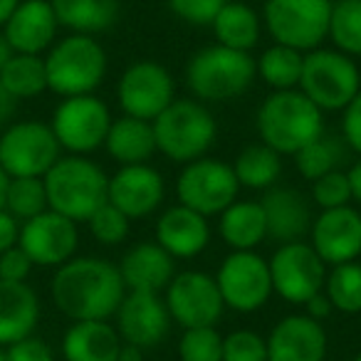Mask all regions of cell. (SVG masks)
I'll return each instance as SVG.
<instances>
[{
  "mask_svg": "<svg viewBox=\"0 0 361 361\" xmlns=\"http://www.w3.org/2000/svg\"><path fill=\"white\" fill-rule=\"evenodd\" d=\"M267 223V238L277 245L297 243L312 231V206L305 193L290 186H272L260 201Z\"/></svg>",
  "mask_w": 361,
  "mask_h": 361,
  "instance_id": "obj_23",
  "label": "cell"
},
{
  "mask_svg": "<svg viewBox=\"0 0 361 361\" xmlns=\"http://www.w3.org/2000/svg\"><path fill=\"white\" fill-rule=\"evenodd\" d=\"M329 3H339V0H329Z\"/></svg>",
  "mask_w": 361,
  "mask_h": 361,
  "instance_id": "obj_56",
  "label": "cell"
},
{
  "mask_svg": "<svg viewBox=\"0 0 361 361\" xmlns=\"http://www.w3.org/2000/svg\"><path fill=\"white\" fill-rule=\"evenodd\" d=\"M116 361H144V349L136 344H121V351H119V359Z\"/></svg>",
  "mask_w": 361,
  "mask_h": 361,
  "instance_id": "obj_50",
  "label": "cell"
},
{
  "mask_svg": "<svg viewBox=\"0 0 361 361\" xmlns=\"http://www.w3.org/2000/svg\"><path fill=\"white\" fill-rule=\"evenodd\" d=\"M50 208L47 203V188L45 178L37 176H23V178H11L6 196V211L13 213L20 223L40 216Z\"/></svg>",
  "mask_w": 361,
  "mask_h": 361,
  "instance_id": "obj_37",
  "label": "cell"
},
{
  "mask_svg": "<svg viewBox=\"0 0 361 361\" xmlns=\"http://www.w3.org/2000/svg\"><path fill=\"white\" fill-rule=\"evenodd\" d=\"M257 77V60L250 52L226 45L198 50L186 65V85L198 102H228L245 94Z\"/></svg>",
  "mask_w": 361,
  "mask_h": 361,
  "instance_id": "obj_3",
  "label": "cell"
},
{
  "mask_svg": "<svg viewBox=\"0 0 361 361\" xmlns=\"http://www.w3.org/2000/svg\"><path fill=\"white\" fill-rule=\"evenodd\" d=\"M32 260L27 257V252L20 245L11 247L0 255V280L8 282H25L27 275L32 272Z\"/></svg>",
  "mask_w": 361,
  "mask_h": 361,
  "instance_id": "obj_44",
  "label": "cell"
},
{
  "mask_svg": "<svg viewBox=\"0 0 361 361\" xmlns=\"http://www.w3.org/2000/svg\"><path fill=\"white\" fill-rule=\"evenodd\" d=\"M312 201L322 211H331V208L351 206V186L349 176L344 171H331V173L322 176V178L312 180Z\"/></svg>",
  "mask_w": 361,
  "mask_h": 361,
  "instance_id": "obj_40",
  "label": "cell"
},
{
  "mask_svg": "<svg viewBox=\"0 0 361 361\" xmlns=\"http://www.w3.org/2000/svg\"><path fill=\"white\" fill-rule=\"evenodd\" d=\"M169 314L183 329L193 326H216L223 317L226 302L218 290L216 275L201 270L176 272L171 285L164 292Z\"/></svg>",
  "mask_w": 361,
  "mask_h": 361,
  "instance_id": "obj_12",
  "label": "cell"
},
{
  "mask_svg": "<svg viewBox=\"0 0 361 361\" xmlns=\"http://www.w3.org/2000/svg\"><path fill=\"white\" fill-rule=\"evenodd\" d=\"M240 183L231 164L218 159L191 161L180 169L176 178V196L180 206H188L201 216H221L231 203L238 201Z\"/></svg>",
  "mask_w": 361,
  "mask_h": 361,
  "instance_id": "obj_10",
  "label": "cell"
},
{
  "mask_svg": "<svg viewBox=\"0 0 361 361\" xmlns=\"http://www.w3.org/2000/svg\"><path fill=\"white\" fill-rule=\"evenodd\" d=\"M326 331L307 314L280 319L267 334V361H324Z\"/></svg>",
  "mask_w": 361,
  "mask_h": 361,
  "instance_id": "obj_20",
  "label": "cell"
},
{
  "mask_svg": "<svg viewBox=\"0 0 361 361\" xmlns=\"http://www.w3.org/2000/svg\"><path fill=\"white\" fill-rule=\"evenodd\" d=\"M87 226H90L92 238H94L99 245H106V247L121 245V243L129 238V231H131V221L119 211V208L111 206L109 201L92 213Z\"/></svg>",
  "mask_w": 361,
  "mask_h": 361,
  "instance_id": "obj_39",
  "label": "cell"
},
{
  "mask_svg": "<svg viewBox=\"0 0 361 361\" xmlns=\"http://www.w3.org/2000/svg\"><path fill=\"white\" fill-rule=\"evenodd\" d=\"M213 35H216L218 45L233 47V50L250 52L257 47L262 35V18L257 16L255 8L240 0H228L223 11L211 23Z\"/></svg>",
  "mask_w": 361,
  "mask_h": 361,
  "instance_id": "obj_29",
  "label": "cell"
},
{
  "mask_svg": "<svg viewBox=\"0 0 361 361\" xmlns=\"http://www.w3.org/2000/svg\"><path fill=\"white\" fill-rule=\"evenodd\" d=\"M341 136L354 154L361 156V92L344 106L341 116Z\"/></svg>",
  "mask_w": 361,
  "mask_h": 361,
  "instance_id": "obj_45",
  "label": "cell"
},
{
  "mask_svg": "<svg viewBox=\"0 0 361 361\" xmlns=\"http://www.w3.org/2000/svg\"><path fill=\"white\" fill-rule=\"evenodd\" d=\"M354 361H361V354H356V356H354Z\"/></svg>",
  "mask_w": 361,
  "mask_h": 361,
  "instance_id": "obj_55",
  "label": "cell"
},
{
  "mask_svg": "<svg viewBox=\"0 0 361 361\" xmlns=\"http://www.w3.org/2000/svg\"><path fill=\"white\" fill-rule=\"evenodd\" d=\"M8 186H11V176L6 173V169H3V166H0V208H6Z\"/></svg>",
  "mask_w": 361,
  "mask_h": 361,
  "instance_id": "obj_53",
  "label": "cell"
},
{
  "mask_svg": "<svg viewBox=\"0 0 361 361\" xmlns=\"http://www.w3.org/2000/svg\"><path fill=\"white\" fill-rule=\"evenodd\" d=\"M331 312H336V310H334V305H331V300L324 295V292H319V295H314L312 300L305 302V314L312 317V319H317V322L329 319Z\"/></svg>",
  "mask_w": 361,
  "mask_h": 361,
  "instance_id": "obj_47",
  "label": "cell"
},
{
  "mask_svg": "<svg viewBox=\"0 0 361 361\" xmlns=\"http://www.w3.org/2000/svg\"><path fill=\"white\" fill-rule=\"evenodd\" d=\"M80 223L70 221L62 213L47 208L45 213L30 218L20 228L18 245L27 252L32 265L37 267H60L72 260L80 245Z\"/></svg>",
  "mask_w": 361,
  "mask_h": 361,
  "instance_id": "obj_16",
  "label": "cell"
},
{
  "mask_svg": "<svg viewBox=\"0 0 361 361\" xmlns=\"http://www.w3.org/2000/svg\"><path fill=\"white\" fill-rule=\"evenodd\" d=\"M326 37L331 40L334 50L349 57H361V0L331 3Z\"/></svg>",
  "mask_w": 361,
  "mask_h": 361,
  "instance_id": "obj_35",
  "label": "cell"
},
{
  "mask_svg": "<svg viewBox=\"0 0 361 361\" xmlns=\"http://www.w3.org/2000/svg\"><path fill=\"white\" fill-rule=\"evenodd\" d=\"M60 156L62 146L52 126L37 119L13 121L0 134V166L11 178H23V176L45 178Z\"/></svg>",
  "mask_w": 361,
  "mask_h": 361,
  "instance_id": "obj_9",
  "label": "cell"
},
{
  "mask_svg": "<svg viewBox=\"0 0 361 361\" xmlns=\"http://www.w3.org/2000/svg\"><path fill=\"white\" fill-rule=\"evenodd\" d=\"M180 361H223V336L216 326L183 329L178 341Z\"/></svg>",
  "mask_w": 361,
  "mask_h": 361,
  "instance_id": "obj_38",
  "label": "cell"
},
{
  "mask_svg": "<svg viewBox=\"0 0 361 361\" xmlns=\"http://www.w3.org/2000/svg\"><path fill=\"white\" fill-rule=\"evenodd\" d=\"M231 166L240 188L250 191H270L282 176V156L262 141L245 146Z\"/></svg>",
  "mask_w": 361,
  "mask_h": 361,
  "instance_id": "obj_31",
  "label": "cell"
},
{
  "mask_svg": "<svg viewBox=\"0 0 361 361\" xmlns=\"http://www.w3.org/2000/svg\"><path fill=\"white\" fill-rule=\"evenodd\" d=\"M324 295L331 300L336 312L356 314L361 312V265L359 262H344L334 265L326 275Z\"/></svg>",
  "mask_w": 361,
  "mask_h": 361,
  "instance_id": "obj_36",
  "label": "cell"
},
{
  "mask_svg": "<svg viewBox=\"0 0 361 361\" xmlns=\"http://www.w3.org/2000/svg\"><path fill=\"white\" fill-rule=\"evenodd\" d=\"M156 243L169 252L173 260H191L201 255L211 243L208 218L191 211L188 206H171L156 221Z\"/></svg>",
  "mask_w": 361,
  "mask_h": 361,
  "instance_id": "obj_22",
  "label": "cell"
},
{
  "mask_svg": "<svg viewBox=\"0 0 361 361\" xmlns=\"http://www.w3.org/2000/svg\"><path fill=\"white\" fill-rule=\"evenodd\" d=\"M351 149L346 146L344 136H336L324 131L322 136H317L312 144H307L305 149L297 151L292 159L295 166L307 180H317L322 176L331 173V171H344L346 161H349Z\"/></svg>",
  "mask_w": 361,
  "mask_h": 361,
  "instance_id": "obj_32",
  "label": "cell"
},
{
  "mask_svg": "<svg viewBox=\"0 0 361 361\" xmlns=\"http://www.w3.org/2000/svg\"><path fill=\"white\" fill-rule=\"evenodd\" d=\"M20 228L23 223L6 208H0V255L20 243Z\"/></svg>",
  "mask_w": 361,
  "mask_h": 361,
  "instance_id": "obj_46",
  "label": "cell"
},
{
  "mask_svg": "<svg viewBox=\"0 0 361 361\" xmlns=\"http://www.w3.org/2000/svg\"><path fill=\"white\" fill-rule=\"evenodd\" d=\"M6 361H55V354L47 341L30 334L6 346Z\"/></svg>",
  "mask_w": 361,
  "mask_h": 361,
  "instance_id": "obj_43",
  "label": "cell"
},
{
  "mask_svg": "<svg viewBox=\"0 0 361 361\" xmlns=\"http://www.w3.org/2000/svg\"><path fill=\"white\" fill-rule=\"evenodd\" d=\"M106 52L92 35H75L57 40L45 52L47 90L57 97L94 94L106 77Z\"/></svg>",
  "mask_w": 361,
  "mask_h": 361,
  "instance_id": "obj_6",
  "label": "cell"
},
{
  "mask_svg": "<svg viewBox=\"0 0 361 361\" xmlns=\"http://www.w3.org/2000/svg\"><path fill=\"white\" fill-rule=\"evenodd\" d=\"M221 238L233 250H255L267 238L260 201H235L221 213Z\"/></svg>",
  "mask_w": 361,
  "mask_h": 361,
  "instance_id": "obj_30",
  "label": "cell"
},
{
  "mask_svg": "<svg viewBox=\"0 0 361 361\" xmlns=\"http://www.w3.org/2000/svg\"><path fill=\"white\" fill-rule=\"evenodd\" d=\"M114 319L121 339L141 349L161 344L173 324L164 295H154V292H126Z\"/></svg>",
  "mask_w": 361,
  "mask_h": 361,
  "instance_id": "obj_17",
  "label": "cell"
},
{
  "mask_svg": "<svg viewBox=\"0 0 361 361\" xmlns=\"http://www.w3.org/2000/svg\"><path fill=\"white\" fill-rule=\"evenodd\" d=\"M104 149L119 166L149 164L151 156L159 151L156 149L154 124L136 119V116L121 114L119 119H111Z\"/></svg>",
  "mask_w": 361,
  "mask_h": 361,
  "instance_id": "obj_27",
  "label": "cell"
},
{
  "mask_svg": "<svg viewBox=\"0 0 361 361\" xmlns=\"http://www.w3.org/2000/svg\"><path fill=\"white\" fill-rule=\"evenodd\" d=\"M300 90L322 111H344V106L361 92V72L354 57L317 47L305 52Z\"/></svg>",
  "mask_w": 361,
  "mask_h": 361,
  "instance_id": "obj_7",
  "label": "cell"
},
{
  "mask_svg": "<svg viewBox=\"0 0 361 361\" xmlns=\"http://www.w3.org/2000/svg\"><path fill=\"white\" fill-rule=\"evenodd\" d=\"M62 151L77 156H90L102 149L106 131L111 126L109 106L94 94L67 97L57 104L50 121Z\"/></svg>",
  "mask_w": 361,
  "mask_h": 361,
  "instance_id": "obj_11",
  "label": "cell"
},
{
  "mask_svg": "<svg viewBox=\"0 0 361 361\" xmlns=\"http://www.w3.org/2000/svg\"><path fill=\"white\" fill-rule=\"evenodd\" d=\"M228 0H169V8L178 20L193 27H211Z\"/></svg>",
  "mask_w": 361,
  "mask_h": 361,
  "instance_id": "obj_42",
  "label": "cell"
},
{
  "mask_svg": "<svg viewBox=\"0 0 361 361\" xmlns=\"http://www.w3.org/2000/svg\"><path fill=\"white\" fill-rule=\"evenodd\" d=\"M60 23L50 0H20L3 25L8 42L23 55H45L57 42Z\"/></svg>",
  "mask_w": 361,
  "mask_h": 361,
  "instance_id": "obj_21",
  "label": "cell"
},
{
  "mask_svg": "<svg viewBox=\"0 0 361 361\" xmlns=\"http://www.w3.org/2000/svg\"><path fill=\"white\" fill-rule=\"evenodd\" d=\"M223 361H267V336L235 329L223 336Z\"/></svg>",
  "mask_w": 361,
  "mask_h": 361,
  "instance_id": "obj_41",
  "label": "cell"
},
{
  "mask_svg": "<svg viewBox=\"0 0 361 361\" xmlns=\"http://www.w3.org/2000/svg\"><path fill=\"white\" fill-rule=\"evenodd\" d=\"M176 99L171 72L156 60H136L116 82V102L121 111L144 121H154Z\"/></svg>",
  "mask_w": 361,
  "mask_h": 361,
  "instance_id": "obj_14",
  "label": "cell"
},
{
  "mask_svg": "<svg viewBox=\"0 0 361 361\" xmlns=\"http://www.w3.org/2000/svg\"><path fill=\"white\" fill-rule=\"evenodd\" d=\"M18 3H20V0H0V30H3V25L8 23V18L13 16Z\"/></svg>",
  "mask_w": 361,
  "mask_h": 361,
  "instance_id": "obj_52",
  "label": "cell"
},
{
  "mask_svg": "<svg viewBox=\"0 0 361 361\" xmlns=\"http://www.w3.org/2000/svg\"><path fill=\"white\" fill-rule=\"evenodd\" d=\"M302 70H305V52L287 45H270L257 60V75L262 77L272 92L300 90Z\"/></svg>",
  "mask_w": 361,
  "mask_h": 361,
  "instance_id": "obj_33",
  "label": "cell"
},
{
  "mask_svg": "<svg viewBox=\"0 0 361 361\" xmlns=\"http://www.w3.org/2000/svg\"><path fill=\"white\" fill-rule=\"evenodd\" d=\"M216 282L226 307L235 312H255L267 305L272 290L270 262L255 250H233L221 262Z\"/></svg>",
  "mask_w": 361,
  "mask_h": 361,
  "instance_id": "obj_15",
  "label": "cell"
},
{
  "mask_svg": "<svg viewBox=\"0 0 361 361\" xmlns=\"http://www.w3.org/2000/svg\"><path fill=\"white\" fill-rule=\"evenodd\" d=\"M13 55H16V50H13V45L8 42L6 32L0 30V72H3V67L13 60Z\"/></svg>",
  "mask_w": 361,
  "mask_h": 361,
  "instance_id": "obj_51",
  "label": "cell"
},
{
  "mask_svg": "<svg viewBox=\"0 0 361 361\" xmlns=\"http://www.w3.org/2000/svg\"><path fill=\"white\" fill-rule=\"evenodd\" d=\"M109 176L90 156L67 154L45 173L47 203L75 223H87L106 203Z\"/></svg>",
  "mask_w": 361,
  "mask_h": 361,
  "instance_id": "obj_4",
  "label": "cell"
},
{
  "mask_svg": "<svg viewBox=\"0 0 361 361\" xmlns=\"http://www.w3.org/2000/svg\"><path fill=\"white\" fill-rule=\"evenodd\" d=\"M346 176H349L351 198L361 206V156H359V161H354V164L346 169Z\"/></svg>",
  "mask_w": 361,
  "mask_h": 361,
  "instance_id": "obj_49",
  "label": "cell"
},
{
  "mask_svg": "<svg viewBox=\"0 0 361 361\" xmlns=\"http://www.w3.org/2000/svg\"><path fill=\"white\" fill-rule=\"evenodd\" d=\"M18 109V99L6 90V85L0 82V131L6 129V126L13 124V116H16Z\"/></svg>",
  "mask_w": 361,
  "mask_h": 361,
  "instance_id": "obj_48",
  "label": "cell"
},
{
  "mask_svg": "<svg viewBox=\"0 0 361 361\" xmlns=\"http://www.w3.org/2000/svg\"><path fill=\"white\" fill-rule=\"evenodd\" d=\"M126 292H154L164 295L176 277V260L159 243H139L129 247L119 262Z\"/></svg>",
  "mask_w": 361,
  "mask_h": 361,
  "instance_id": "obj_24",
  "label": "cell"
},
{
  "mask_svg": "<svg viewBox=\"0 0 361 361\" xmlns=\"http://www.w3.org/2000/svg\"><path fill=\"white\" fill-rule=\"evenodd\" d=\"M57 23L75 35H99L116 25L121 16L119 0H50Z\"/></svg>",
  "mask_w": 361,
  "mask_h": 361,
  "instance_id": "obj_28",
  "label": "cell"
},
{
  "mask_svg": "<svg viewBox=\"0 0 361 361\" xmlns=\"http://www.w3.org/2000/svg\"><path fill=\"white\" fill-rule=\"evenodd\" d=\"M40 319V300L27 282L0 280V346L25 339Z\"/></svg>",
  "mask_w": 361,
  "mask_h": 361,
  "instance_id": "obj_26",
  "label": "cell"
},
{
  "mask_svg": "<svg viewBox=\"0 0 361 361\" xmlns=\"http://www.w3.org/2000/svg\"><path fill=\"white\" fill-rule=\"evenodd\" d=\"M164 176L149 164L119 166V171L114 176H109L106 201L119 208L129 221L156 213L161 208V203H164Z\"/></svg>",
  "mask_w": 361,
  "mask_h": 361,
  "instance_id": "obj_18",
  "label": "cell"
},
{
  "mask_svg": "<svg viewBox=\"0 0 361 361\" xmlns=\"http://www.w3.org/2000/svg\"><path fill=\"white\" fill-rule=\"evenodd\" d=\"M317 255L324 260V265H344L354 262L361 255V213L351 206L322 211L312 221L310 231Z\"/></svg>",
  "mask_w": 361,
  "mask_h": 361,
  "instance_id": "obj_19",
  "label": "cell"
},
{
  "mask_svg": "<svg viewBox=\"0 0 361 361\" xmlns=\"http://www.w3.org/2000/svg\"><path fill=\"white\" fill-rule=\"evenodd\" d=\"M331 3L329 0H265L262 25L277 45L312 52L326 40Z\"/></svg>",
  "mask_w": 361,
  "mask_h": 361,
  "instance_id": "obj_8",
  "label": "cell"
},
{
  "mask_svg": "<svg viewBox=\"0 0 361 361\" xmlns=\"http://www.w3.org/2000/svg\"><path fill=\"white\" fill-rule=\"evenodd\" d=\"M0 361H6V346H0Z\"/></svg>",
  "mask_w": 361,
  "mask_h": 361,
  "instance_id": "obj_54",
  "label": "cell"
},
{
  "mask_svg": "<svg viewBox=\"0 0 361 361\" xmlns=\"http://www.w3.org/2000/svg\"><path fill=\"white\" fill-rule=\"evenodd\" d=\"M324 131V111L302 90L272 92L257 109L260 141L280 156H295Z\"/></svg>",
  "mask_w": 361,
  "mask_h": 361,
  "instance_id": "obj_2",
  "label": "cell"
},
{
  "mask_svg": "<svg viewBox=\"0 0 361 361\" xmlns=\"http://www.w3.org/2000/svg\"><path fill=\"white\" fill-rule=\"evenodd\" d=\"M0 82L6 85V90L18 102L40 97L47 90L45 55H23V52H16L13 60L0 72Z\"/></svg>",
  "mask_w": 361,
  "mask_h": 361,
  "instance_id": "obj_34",
  "label": "cell"
},
{
  "mask_svg": "<svg viewBox=\"0 0 361 361\" xmlns=\"http://www.w3.org/2000/svg\"><path fill=\"white\" fill-rule=\"evenodd\" d=\"M124 339L106 319L72 322L62 336L65 361H116Z\"/></svg>",
  "mask_w": 361,
  "mask_h": 361,
  "instance_id": "obj_25",
  "label": "cell"
},
{
  "mask_svg": "<svg viewBox=\"0 0 361 361\" xmlns=\"http://www.w3.org/2000/svg\"><path fill=\"white\" fill-rule=\"evenodd\" d=\"M151 124L156 149L180 166L203 159L218 136L216 116L198 99H173Z\"/></svg>",
  "mask_w": 361,
  "mask_h": 361,
  "instance_id": "obj_5",
  "label": "cell"
},
{
  "mask_svg": "<svg viewBox=\"0 0 361 361\" xmlns=\"http://www.w3.org/2000/svg\"><path fill=\"white\" fill-rule=\"evenodd\" d=\"M272 290L290 305H305L324 292L326 265L310 243H285L270 257Z\"/></svg>",
  "mask_w": 361,
  "mask_h": 361,
  "instance_id": "obj_13",
  "label": "cell"
},
{
  "mask_svg": "<svg viewBox=\"0 0 361 361\" xmlns=\"http://www.w3.org/2000/svg\"><path fill=\"white\" fill-rule=\"evenodd\" d=\"M126 295L119 265L94 255L72 257L57 267L50 285L55 307L72 322L111 319Z\"/></svg>",
  "mask_w": 361,
  "mask_h": 361,
  "instance_id": "obj_1",
  "label": "cell"
}]
</instances>
